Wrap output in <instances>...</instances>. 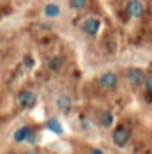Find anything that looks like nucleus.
<instances>
[{
  "label": "nucleus",
  "instance_id": "obj_1",
  "mask_svg": "<svg viewBox=\"0 0 152 154\" xmlns=\"http://www.w3.org/2000/svg\"><path fill=\"white\" fill-rule=\"evenodd\" d=\"M38 104V95L31 90H22L18 93V106L22 109H32Z\"/></svg>",
  "mask_w": 152,
  "mask_h": 154
},
{
  "label": "nucleus",
  "instance_id": "obj_2",
  "mask_svg": "<svg viewBox=\"0 0 152 154\" xmlns=\"http://www.w3.org/2000/svg\"><path fill=\"white\" fill-rule=\"evenodd\" d=\"M81 31H82L84 34H88V36H97L99 31H100V22H99L97 18H93V16H88V18L82 20Z\"/></svg>",
  "mask_w": 152,
  "mask_h": 154
},
{
  "label": "nucleus",
  "instance_id": "obj_3",
  "mask_svg": "<svg viewBox=\"0 0 152 154\" xmlns=\"http://www.w3.org/2000/svg\"><path fill=\"white\" fill-rule=\"evenodd\" d=\"M129 138H131V133H129V129H127L125 125H118V127H114L113 143L116 145V147H123V145L129 142Z\"/></svg>",
  "mask_w": 152,
  "mask_h": 154
},
{
  "label": "nucleus",
  "instance_id": "obj_4",
  "mask_svg": "<svg viewBox=\"0 0 152 154\" xmlns=\"http://www.w3.org/2000/svg\"><path fill=\"white\" fill-rule=\"evenodd\" d=\"M127 81H129V84H132V86H141V84H145V72L141 70V68H129L127 70Z\"/></svg>",
  "mask_w": 152,
  "mask_h": 154
},
{
  "label": "nucleus",
  "instance_id": "obj_5",
  "mask_svg": "<svg viewBox=\"0 0 152 154\" xmlns=\"http://www.w3.org/2000/svg\"><path fill=\"white\" fill-rule=\"evenodd\" d=\"M99 84L104 90H114L118 86V75L114 72H104L102 75L99 77Z\"/></svg>",
  "mask_w": 152,
  "mask_h": 154
},
{
  "label": "nucleus",
  "instance_id": "obj_6",
  "mask_svg": "<svg viewBox=\"0 0 152 154\" xmlns=\"http://www.w3.org/2000/svg\"><path fill=\"white\" fill-rule=\"evenodd\" d=\"M127 13H129L132 18H140V16H143V13H145V4H143L141 0H129V4H127Z\"/></svg>",
  "mask_w": 152,
  "mask_h": 154
},
{
  "label": "nucleus",
  "instance_id": "obj_7",
  "mask_svg": "<svg viewBox=\"0 0 152 154\" xmlns=\"http://www.w3.org/2000/svg\"><path fill=\"white\" fill-rule=\"evenodd\" d=\"M31 131H32L31 125H20V127L13 133V142H14V143H23V142L27 140V136L31 134Z\"/></svg>",
  "mask_w": 152,
  "mask_h": 154
},
{
  "label": "nucleus",
  "instance_id": "obj_8",
  "mask_svg": "<svg viewBox=\"0 0 152 154\" xmlns=\"http://www.w3.org/2000/svg\"><path fill=\"white\" fill-rule=\"evenodd\" d=\"M45 127H47L48 131H52L54 134H63V133H65V129H63V125H61V122H59L57 118H48V120L45 122Z\"/></svg>",
  "mask_w": 152,
  "mask_h": 154
},
{
  "label": "nucleus",
  "instance_id": "obj_9",
  "mask_svg": "<svg viewBox=\"0 0 152 154\" xmlns=\"http://www.w3.org/2000/svg\"><path fill=\"white\" fill-rule=\"evenodd\" d=\"M47 65H48L50 72H59L63 68V65H65V59H63V56H52Z\"/></svg>",
  "mask_w": 152,
  "mask_h": 154
},
{
  "label": "nucleus",
  "instance_id": "obj_10",
  "mask_svg": "<svg viewBox=\"0 0 152 154\" xmlns=\"http://www.w3.org/2000/svg\"><path fill=\"white\" fill-rule=\"evenodd\" d=\"M43 14H45L47 18H57V16L61 14V7H59L57 4H47V5L43 7Z\"/></svg>",
  "mask_w": 152,
  "mask_h": 154
},
{
  "label": "nucleus",
  "instance_id": "obj_11",
  "mask_svg": "<svg viewBox=\"0 0 152 154\" xmlns=\"http://www.w3.org/2000/svg\"><path fill=\"white\" fill-rule=\"evenodd\" d=\"M56 104H57V109H61V111H68L70 106H72V99H70L68 95H59L57 100H56Z\"/></svg>",
  "mask_w": 152,
  "mask_h": 154
},
{
  "label": "nucleus",
  "instance_id": "obj_12",
  "mask_svg": "<svg viewBox=\"0 0 152 154\" xmlns=\"http://www.w3.org/2000/svg\"><path fill=\"white\" fill-rule=\"evenodd\" d=\"M99 124H100V127H111L113 125V115L109 111H102L99 116Z\"/></svg>",
  "mask_w": 152,
  "mask_h": 154
},
{
  "label": "nucleus",
  "instance_id": "obj_13",
  "mask_svg": "<svg viewBox=\"0 0 152 154\" xmlns=\"http://www.w3.org/2000/svg\"><path fill=\"white\" fill-rule=\"evenodd\" d=\"M90 4V0H70V7L74 11H82L86 9V5Z\"/></svg>",
  "mask_w": 152,
  "mask_h": 154
},
{
  "label": "nucleus",
  "instance_id": "obj_14",
  "mask_svg": "<svg viewBox=\"0 0 152 154\" xmlns=\"http://www.w3.org/2000/svg\"><path fill=\"white\" fill-rule=\"evenodd\" d=\"M36 140H38V136H36V133H34V129H32V131H31V134L27 136L25 143H31V145H34V143H36Z\"/></svg>",
  "mask_w": 152,
  "mask_h": 154
},
{
  "label": "nucleus",
  "instance_id": "obj_15",
  "mask_svg": "<svg viewBox=\"0 0 152 154\" xmlns=\"http://www.w3.org/2000/svg\"><path fill=\"white\" fill-rule=\"evenodd\" d=\"M145 88H147L149 93H152V74L145 77Z\"/></svg>",
  "mask_w": 152,
  "mask_h": 154
},
{
  "label": "nucleus",
  "instance_id": "obj_16",
  "mask_svg": "<svg viewBox=\"0 0 152 154\" xmlns=\"http://www.w3.org/2000/svg\"><path fill=\"white\" fill-rule=\"evenodd\" d=\"M23 65H25L27 68H32V66H34V59H32L31 56H25V59H23Z\"/></svg>",
  "mask_w": 152,
  "mask_h": 154
},
{
  "label": "nucleus",
  "instance_id": "obj_17",
  "mask_svg": "<svg viewBox=\"0 0 152 154\" xmlns=\"http://www.w3.org/2000/svg\"><path fill=\"white\" fill-rule=\"evenodd\" d=\"M90 154H104V151H100V149H91Z\"/></svg>",
  "mask_w": 152,
  "mask_h": 154
},
{
  "label": "nucleus",
  "instance_id": "obj_18",
  "mask_svg": "<svg viewBox=\"0 0 152 154\" xmlns=\"http://www.w3.org/2000/svg\"><path fill=\"white\" fill-rule=\"evenodd\" d=\"M23 154H38V151L36 149H29V151H25Z\"/></svg>",
  "mask_w": 152,
  "mask_h": 154
},
{
  "label": "nucleus",
  "instance_id": "obj_19",
  "mask_svg": "<svg viewBox=\"0 0 152 154\" xmlns=\"http://www.w3.org/2000/svg\"><path fill=\"white\" fill-rule=\"evenodd\" d=\"M7 154H16V152H7Z\"/></svg>",
  "mask_w": 152,
  "mask_h": 154
}]
</instances>
